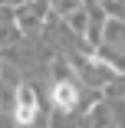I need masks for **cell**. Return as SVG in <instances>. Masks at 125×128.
<instances>
[{"label": "cell", "instance_id": "obj_1", "mask_svg": "<svg viewBox=\"0 0 125 128\" xmlns=\"http://www.w3.org/2000/svg\"><path fill=\"white\" fill-rule=\"evenodd\" d=\"M36 108H40V105H36V92H33L30 86H23V89L17 92V112H13L17 122H20V125H30V122L36 118Z\"/></svg>", "mask_w": 125, "mask_h": 128}, {"label": "cell", "instance_id": "obj_2", "mask_svg": "<svg viewBox=\"0 0 125 128\" xmlns=\"http://www.w3.org/2000/svg\"><path fill=\"white\" fill-rule=\"evenodd\" d=\"M53 102H56L59 112H72L76 102H79V89L72 86V82H66V79H59V82L53 86Z\"/></svg>", "mask_w": 125, "mask_h": 128}, {"label": "cell", "instance_id": "obj_3", "mask_svg": "<svg viewBox=\"0 0 125 128\" xmlns=\"http://www.w3.org/2000/svg\"><path fill=\"white\" fill-rule=\"evenodd\" d=\"M40 10H43V4L30 7V10H20V23H23V26H33V20L40 16Z\"/></svg>", "mask_w": 125, "mask_h": 128}]
</instances>
